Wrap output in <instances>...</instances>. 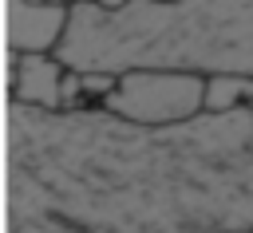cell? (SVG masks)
I'll return each mask as SVG.
<instances>
[{
	"mask_svg": "<svg viewBox=\"0 0 253 233\" xmlns=\"http://www.w3.org/2000/svg\"><path fill=\"white\" fill-rule=\"evenodd\" d=\"M8 217L87 233H253V107L134 126L12 103Z\"/></svg>",
	"mask_w": 253,
	"mask_h": 233,
	"instance_id": "obj_1",
	"label": "cell"
},
{
	"mask_svg": "<svg viewBox=\"0 0 253 233\" xmlns=\"http://www.w3.org/2000/svg\"><path fill=\"white\" fill-rule=\"evenodd\" d=\"M55 63L75 75L190 71L202 79H253V0H126L67 4Z\"/></svg>",
	"mask_w": 253,
	"mask_h": 233,
	"instance_id": "obj_2",
	"label": "cell"
},
{
	"mask_svg": "<svg viewBox=\"0 0 253 233\" xmlns=\"http://www.w3.org/2000/svg\"><path fill=\"white\" fill-rule=\"evenodd\" d=\"M206 79L190 71H126L103 95V111L134 126H174L202 115Z\"/></svg>",
	"mask_w": 253,
	"mask_h": 233,
	"instance_id": "obj_3",
	"label": "cell"
},
{
	"mask_svg": "<svg viewBox=\"0 0 253 233\" xmlns=\"http://www.w3.org/2000/svg\"><path fill=\"white\" fill-rule=\"evenodd\" d=\"M67 28V4L55 0H8V47L20 55H55Z\"/></svg>",
	"mask_w": 253,
	"mask_h": 233,
	"instance_id": "obj_4",
	"label": "cell"
},
{
	"mask_svg": "<svg viewBox=\"0 0 253 233\" xmlns=\"http://www.w3.org/2000/svg\"><path fill=\"white\" fill-rule=\"evenodd\" d=\"M63 67L55 55H20L12 71V103L40 107V111H63Z\"/></svg>",
	"mask_w": 253,
	"mask_h": 233,
	"instance_id": "obj_5",
	"label": "cell"
},
{
	"mask_svg": "<svg viewBox=\"0 0 253 233\" xmlns=\"http://www.w3.org/2000/svg\"><path fill=\"white\" fill-rule=\"evenodd\" d=\"M8 233H87V229H75L51 217H8Z\"/></svg>",
	"mask_w": 253,
	"mask_h": 233,
	"instance_id": "obj_6",
	"label": "cell"
},
{
	"mask_svg": "<svg viewBox=\"0 0 253 233\" xmlns=\"http://www.w3.org/2000/svg\"><path fill=\"white\" fill-rule=\"evenodd\" d=\"M154 4H174V0H154Z\"/></svg>",
	"mask_w": 253,
	"mask_h": 233,
	"instance_id": "obj_7",
	"label": "cell"
}]
</instances>
